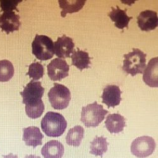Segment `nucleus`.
<instances>
[{
    "label": "nucleus",
    "mask_w": 158,
    "mask_h": 158,
    "mask_svg": "<svg viewBox=\"0 0 158 158\" xmlns=\"http://www.w3.org/2000/svg\"><path fill=\"white\" fill-rule=\"evenodd\" d=\"M41 126L47 136L58 137L64 132L67 127V122L60 113L49 111L43 117Z\"/></svg>",
    "instance_id": "f257e3e1"
},
{
    "label": "nucleus",
    "mask_w": 158,
    "mask_h": 158,
    "mask_svg": "<svg viewBox=\"0 0 158 158\" xmlns=\"http://www.w3.org/2000/svg\"><path fill=\"white\" fill-rule=\"evenodd\" d=\"M133 51L124 55L122 69L127 74L134 77L138 73H143L146 67V56L143 51L137 48H133Z\"/></svg>",
    "instance_id": "f03ea898"
},
{
    "label": "nucleus",
    "mask_w": 158,
    "mask_h": 158,
    "mask_svg": "<svg viewBox=\"0 0 158 158\" xmlns=\"http://www.w3.org/2000/svg\"><path fill=\"white\" fill-rule=\"evenodd\" d=\"M108 113V111L95 101L82 108L81 121L87 128L96 127L104 120Z\"/></svg>",
    "instance_id": "7ed1b4c3"
},
{
    "label": "nucleus",
    "mask_w": 158,
    "mask_h": 158,
    "mask_svg": "<svg viewBox=\"0 0 158 158\" xmlns=\"http://www.w3.org/2000/svg\"><path fill=\"white\" fill-rule=\"evenodd\" d=\"M32 52L39 60H50L55 55L53 41L46 35L36 34L32 43Z\"/></svg>",
    "instance_id": "20e7f679"
},
{
    "label": "nucleus",
    "mask_w": 158,
    "mask_h": 158,
    "mask_svg": "<svg viewBox=\"0 0 158 158\" xmlns=\"http://www.w3.org/2000/svg\"><path fill=\"white\" fill-rule=\"evenodd\" d=\"M48 98L52 108L61 110L69 106L71 100V93L66 86L55 83L53 87L49 91Z\"/></svg>",
    "instance_id": "39448f33"
},
{
    "label": "nucleus",
    "mask_w": 158,
    "mask_h": 158,
    "mask_svg": "<svg viewBox=\"0 0 158 158\" xmlns=\"http://www.w3.org/2000/svg\"><path fill=\"white\" fill-rule=\"evenodd\" d=\"M156 148V142L149 136H142L135 139L131 144L130 150L135 156L145 158L151 156Z\"/></svg>",
    "instance_id": "423d86ee"
},
{
    "label": "nucleus",
    "mask_w": 158,
    "mask_h": 158,
    "mask_svg": "<svg viewBox=\"0 0 158 158\" xmlns=\"http://www.w3.org/2000/svg\"><path fill=\"white\" fill-rule=\"evenodd\" d=\"M44 93V89L42 87L41 82L31 81L20 93L23 98L22 103L25 105L35 104L41 100Z\"/></svg>",
    "instance_id": "0eeeda50"
},
{
    "label": "nucleus",
    "mask_w": 158,
    "mask_h": 158,
    "mask_svg": "<svg viewBox=\"0 0 158 158\" xmlns=\"http://www.w3.org/2000/svg\"><path fill=\"white\" fill-rule=\"evenodd\" d=\"M48 75L52 81H61L69 75L70 66L65 60L55 58L48 65Z\"/></svg>",
    "instance_id": "6e6552de"
},
{
    "label": "nucleus",
    "mask_w": 158,
    "mask_h": 158,
    "mask_svg": "<svg viewBox=\"0 0 158 158\" xmlns=\"http://www.w3.org/2000/svg\"><path fill=\"white\" fill-rule=\"evenodd\" d=\"M20 25V16L14 11H6L0 15V28L7 34L19 31Z\"/></svg>",
    "instance_id": "1a4fd4ad"
},
{
    "label": "nucleus",
    "mask_w": 158,
    "mask_h": 158,
    "mask_svg": "<svg viewBox=\"0 0 158 158\" xmlns=\"http://www.w3.org/2000/svg\"><path fill=\"white\" fill-rule=\"evenodd\" d=\"M137 23L142 31L149 32L154 30L158 26L157 13L152 10H145L137 17Z\"/></svg>",
    "instance_id": "9d476101"
},
{
    "label": "nucleus",
    "mask_w": 158,
    "mask_h": 158,
    "mask_svg": "<svg viewBox=\"0 0 158 158\" xmlns=\"http://www.w3.org/2000/svg\"><path fill=\"white\" fill-rule=\"evenodd\" d=\"M122 92L120 87L115 85H109L104 87L101 96L102 103L107 105L108 108H114L120 104Z\"/></svg>",
    "instance_id": "9b49d317"
},
{
    "label": "nucleus",
    "mask_w": 158,
    "mask_h": 158,
    "mask_svg": "<svg viewBox=\"0 0 158 158\" xmlns=\"http://www.w3.org/2000/svg\"><path fill=\"white\" fill-rule=\"evenodd\" d=\"M75 44L73 39L66 35L58 37L57 41L54 43L55 54L59 58H70V55L73 51Z\"/></svg>",
    "instance_id": "f8f14e48"
},
{
    "label": "nucleus",
    "mask_w": 158,
    "mask_h": 158,
    "mask_svg": "<svg viewBox=\"0 0 158 158\" xmlns=\"http://www.w3.org/2000/svg\"><path fill=\"white\" fill-rule=\"evenodd\" d=\"M158 58L150 60L143 73V81L151 87H158Z\"/></svg>",
    "instance_id": "ddd939ff"
},
{
    "label": "nucleus",
    "mask_w": 158,
    "mask_h": 158,
    "mask_svg": "<svg viewBox=\"0 0 158 158\" xmlns=\"http://www.w3.org/2000/svg\"><path fill=\"white\" fill-rule=\"evenodd\" d=\"M44 135L37 127H29L23 129V140L28 146L35 148L43 144Z\"/></svg>",
    "instance_id": "4468645a"
},
{
    "label": "nucleus",
    "mask_w": 158,
    "mask_h": 158,
    "mask_svg": "<svg viewBox=\"0 0 158 158\" xmlns=\"http://www.w3.org/2000/svg\"><path fill=\"white\" fill-rule=\"evenodd\" d=\"M112 11H110L108 16L113 22H114V26L117 28L123 30L124 28H128V23L132 17H128L127 14V9L121 10L119 6H116V8L111 7Z\"/></svg>",
    "instance_id": "2eb2a0df"
},
{
    "label": "nucleus",
    "mask_w": 158,
    "mask_h": 158,
    "mask_svg": "<svg viewBox=\"0 0 158 158\" xmlns=\"http://www.w3.org/2000/svg\"><path fill=\"white\" fill-rule=\"evenodd\" d=\"M105 127L111 134H118L126 127L125 118L118 113L109 114L105 122Z\"/></svg>",
    "instance_id": "dca6fc26"
},
{
    "label": "nucleus",
    "mask_w": 158,
    "mask_h": 158,
    "mask_svg": "<svg viewBox=\"0 0 158 158\" xmlns=\"http://www.w3.org/2000/svg\"><path fill=\"white\" fill-rule=\"evenodd\" d=\"M41 154L44 158H62L64 146L58 140H51L43 147Z\"/></svg>",
    "instance_id": "f3484780"
},
{
    "label": "nucleus",
    "mask_w": 158,
    "mask_h": 158,
    "mask_svg": "<svg viewBox=\"0 0 158 158\" xmlns=\"http://www.w3.org/2000/svg\"><path fill=\"white\" fill-rule=\"evenodd\" d=\"M71 58L72 60V64L75 66L81 71H82L84 69L90 68V58L89 57L87 52L81 51L77 48V51L73 50Z\"/></svg>",
    "instance_id": "a211bd4d"
},
{
    "label": "nucleus",
    "mask_w": 158,
    "mask_h": 158,
    "mask_svg": "<svg viewBox=\"0 0 158 158\" xmlns=\"http://www.w3.org/2000/svg\"><path fill=\"white\" fill-rule=\"evenodd\" d=\"M85 0H77V1H67V0H59L60 8L62 9L61 15L65 17L67 14H73L80 11L85 3Z\"/></svg>",
    "instance_id": "6ab92c4d"
},
{
    "label": "nucleus",
    "mask_w": 158,
    "mask_h": 158,
    "mask_svg": "<svg viewBox=\"0 0 158 158\" xmlns=\"http://www.w3.org/2000/svg\"><path fill=\"white\" fill-rule=\"evenodd\" d=\"M84 135V129L81 126H76L69 130L66 137V142L69 146L78 147Z\"/></svg>",
    "instance_id": "aec40b11"
},
{
    "label": "nucleus",
    "mask_w": 158,
    "mask_h": 158,
    "mask_svg": "<svg viewBox=\"0 0 158 158\" xmlns=\"http://www.w3.org/2000/svg\"><path fill=\"white\" fill-rule=\"evenodd\" d=\"M108 145L109 143L107 142L106 138L103 136L97 137L90 143V153L102 157L104 154L108 151Z\"/></svg>",
    "instance_id": "412c9836"
},
{
    "label": "nucleus",
    "mask_w": 158,
    "mask_h": 158,
    "mask_svg": "<svg viewBox=\"0 0 158 158\" xmlns=\"http://www.w3.org/2000/svg\"><path fill=\"white\" fill-rule=\"evenodd\" d=\"M14 67L13 64L7 60L0 61V82L9 81L14 75Z\"/></svg>",
    "instance_id": "4be33fe9"
},
{
    "label": "nucleus",
    "mask_w": 158,
    "mask_h": 158,
    "mask_svg": "<svg viewBox=\"0 0 158 158\" xmlns=\"http://www.w3.org/2000/svg\"><path fill=\"white\" fill-rule=\"evenodd\" d=\"M44 111V104L42 99L35 104L25 105V113L32 119H36L41 117Z\"/></svg>",
    "instance_id": "5701e85b"
},
{
    "label": "nucleus",
    "mask_w": 158,
    "mask_h": 158,
    "mask_svg": "<svg viewBox=\"0 0 158 158\" xmlns=\"http://www.w3.org/2000/svg\"><path fill=\"white\" fill-rule=\"evenodd\" d=\"M44 73L43 65L39 62H35L31 64L29 67V71L26 75H29L34 81H36L41 78Z\"/></svg>",
    "instance_id": "b1692460"
},
{
    "label": "nucleus",
    "mask_w": 158,
    "mask_h": 158,
    "mask_svg": "<svg viewBox=\"0 0 158 158\" xmlns=\"http://www.w3.org/2000/svg\"><path fill=\"white\" fill-rule=\"evenodd\" d=\"M22 2V0H13V1H3L0 0V6L2 8V11H13L16 10L19 11L17 8L18 4Z\"/></svg>",
    "instance_id": "393cba45"
},
{
    "label": "nucleus",
    "mask_w": 158,
    "mask_h": 158,
    "mask_svg": "<svg viewBox=\"0 0 158 158\" xmlns=\"http://www.w3.org/2000/svg\"><path fill=\"white\" fill-rule=\"evenodd\" d=\"M3 158H19V157L17 155H14L12 153H10L6 156H3Z\"/></svg>",
    "instance_id": "a878e982"
},
{
    "label": "nucleus",
    "mask_w": 158,
    "mask_h": 158,
    "mask_svg": "<svg viewBox=\"0 0 158 158\" xmlns=\"http://www.w3.org/2000/svg\"><path fill=\"white\" fill-rule=\"evenodd\" d=\"M24 158H41L39 156H35V155H33V154H31V155H27Z\"/></svg>",
    "instance_id": "bb28decb"
}]
</instances>
